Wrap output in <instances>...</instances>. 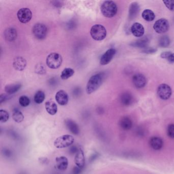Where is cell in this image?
Listing matches in <instances>:
<instances>
[{"instance_id":"cell-9","label":"cell","mask_w":174,"mask_h":174,"mask_svg":"<svg viewBox=\"0 0 174 174\" xmlns=\"http://www.w3.org/2000/svg\"><path fill=\"white\" fill-rule=\"evenodd\" d=\"M17 16L20 22L23 24H26L30 21L32 17V13L30 9L22 8L18 10L17 13Z\"/></svg>"},{"instance_id":"cell-26","label":"cell","mask_w":174,"mask_h":174,"mask_svg":"<svg viewBox=\"0 0 174 174\" xmlns=\"http://www.w3.org/2000/svg\"><path fill=\"white\" fill-rule=\"evenodd\" d=\"M142 17L147 22H152L155 18V15L152 10L146 9L142 13Z\"/></svg>"},{"instance_id":"cell-34","label":"cell","mask_w":174,"mask_h":174,"mask_svg":"<svg viewBox=\"0 0 174 174\" xmlns=\"http://www.w3.org/2000/svg\"><path fill=\"white\" fill-rule=\"evenodd\" d=\"M163 2L168 10L174 11V0H164L163 1Z\"/></svg>"},{"instance_id":"cell-27","label":"cell","mask_w":174,"mask_h":174,"mask_svg":"<svg viewBox=\"0 0 174 174\" xmlns=\"http://www.w3.org/2000/svg\"><path fill=\"white\" fill-rule=\"evenodd\" d=\"M12 119L16 123H21L24 119V116L22 112L18 109H15L12 112Z\"/></svg>"},{"instance_id":"cell-13","label":"cell","mask_w":174,"mask_h":174,"mask_svg":"<svg viewBox=\"0 0 174 174\" xmlns=\"http://www.w3.org/2000/svg\"><path fill=\"white\" fill-rule=\"evenodd\" d=\"M55 99L60 105H65L69 102L68 95L63 90H60L57 92L55 95Z\"/></svg>"},{"instance_id":"cell-21","label":"cell","mask_w":174,"mask_h":174,"mask_svg":"<svg viewBox=\"0 0 174 174\" xmlns=\"http://www.w3.org/2000/svg\"><path fill=\"white\" fill-rule=\"evenodd\" d=\"M45 107L47 112L51 116L56 114L58 111V107L56 104L52 101L46 102L45 104Z\"/></svg>"},{"instance_id":"cell-40","label":"cell","mask_w":174,"mask_h":174,"mask_svg":"<svg viewBox=\"0 0 174 174\" xmlns=\"http://www.w3.org/2000/svg\"><path fill=\"white\" fill-rule=\"evenodd\" d=\"M157 51L156 49L153 48H149V49H146L143 51L144 53H147V54H151V53H154Z\"/></svg>"},{"instance_id":"cell-30","label":"cell","mask_w":174,"mask_h":174,"mask_svg":"<svg viewBox=\"0 0 174 174\" xmlns=\"http://www.w3.org/2000/svg\"><path fill=\"white\" fill-rule=\"evenodd\" d=\"M170 45V39L166 35H164L160 37L159 40V45L160 47L166 48Z\"/></svg>"},{"instance_id":"cell-32","label":"cell","mask_w":174,"mask_h":174,"mask_svg":"<svg viewBox=\"0 0 174 174\" xmlns=\"http://www.w3.org/2000/svg\"><path fill=\"white\" fill-rule=\"evenodd\" d=\"M35 72L39 75H44L46 73V69L44 65L42 63H39L35 67Z\"/></svg>"},{"instance_id":"cell-18","label":"cell","mask_w":174,"mask_h":174,"mask_svg":"<svg viewBox=\"0 0 174 174\" xmlns=\"http://www.w3.org/2000/svg\"><path fill=\"white\" fill-rule=\"evenodd\" d=\"M69 165V161L65 156H59L56 158V166L57 168L60 170H67Z\"/></svg>"},{"instance_id":"cell-25","label":"cell","mask_w":174,"mask_h":174,"mask_svg":"<svg viewBox=\"0 0 174 174\" xmlns=\"http://www.w3.org/2000/svg\"><path fill=\"white\" fill-rule=\"evenodd\" d=\"M119 125L124 130H128L132 127V121L129 117H123L120 120Z\"/></svg>"},{"instance_id":"cell-16","label":"cell","mask_w":174,"mask_h":174,"mask_svg":"<svg viewBox=\"0 0 174 174\" xmlns=\"http://www.w3.org/2000/svg\"><path fill=\"white\" fill-rule=\"evenodd\" d=\"M75 163L76 166L79 167V168H82L85 164V156L83 150L81 149H79V150L76 154L75 156Z\"/></svg>"},{"instance_id":"cell-24","label":"cell","mask_w":174,"mask_h":174,"mask_svg":"<svg viewBox=\"0 0 174 174\" xmlns=\"http://www.w3.org/2000/svg\"><path fill=\"white\" fill-rule=\"evenodd\" d=\"M121 101L123 105L129 106L133 103V98L131 93L126 92L121 95Z\"/></svg>"},{"instance_id":"cell-11","label":"cell","mask_w":174,"mask_h":174,"mask_svg":"<svg viewBox=\"0 0 174 174\" xmlns=\"http://www.w3.org/2000/svg\"><path fill=\"white\" fill-rule=\"evenodd\" d=\"M116 53V49L114 48L108 49L107 51L105 52L103 55L102 56L100 59V64L102 65H107L110 62Z\"/></svg>"},{"instance_id":"cell-29","label":"cell","mask_w":174,"mask_h":174,"mask_svg":"<svg viewBox=\"0 0 174 174\" xmlns=\"http://www.w3.org/2000/svg\"><path fill=\"white\" fill-rule=\"evenodd\" d=\"M45 99V94L42 91H39L35 94L34 100L36 104L42 103Z\"/></svg>"},{"instance_id":"cell-17","label":"cell","mask_w":174,"mask_h":174,"mask_svg":"<svg viewBox=\"0 0 174 174\" xmlns=\"http://www.w3.org/2000/svg\"><path fill=\"white\" fill-rule=\"evenodd\" d=\"M4 38L6 41L11 42L15 41L17 38L18 32L15 29L10 27L5 30L4 31Z\"/></svg>"},{"instance_id":"cell-12","label":"cell","mask_w":174,"mask_h":174,"mask_svg":"<svg viewBox=\"0 0 174 174\" xmlns=\"http://www.w3.org/2000/svg\"><path fill=\"white\" fill-rule=\"evenodd\" d=\"M13 66L16 71H23L27 66L26 60L20 56L15 57L13 62Z\"/></svg>"},{"instance_id":"cell-33","label":"cell","mask_w":174,"mask_h":174,"mask_svg":"<svg viewBox=\"0 0 174 174\" xmlns=\"http://www.w3.org/2000/svg\"><path fill=\"white\" fill-rule=\"evenodd\" d=\"M9 119V114L8 112L5 110H0V121L1 123H5Z\"/></svg>"},{"instance_id":"cell-35","label":"cell","mask_w":174,"mask_h":174,"mask_svg":"<svg viewBox=\"0 0 174 174\" xmlns=\"http://www.w3.org/2000/svg\"><path fill=\"white\" fill-rule=\"evenodd\" d=\"M167 132L170 138H174V124H170L168 125Z\"/></svg>"},{"instance_id":"cell-22","label":"cell","mask_w":174,"mask_h":174,"mask_svg":"<svg viewBox=\"0 0 174 174\" xmlns=\"http://www.w3.org/2000/svg\"><path fill=\"white\" fill-rule=\"evenodd\" d=\"M149 39L147 37H142L137 41L132 43L130 45L132 47L143 48H146L149 44Z\"/></svg>"},{"instance_id":"cell-4","label":"cell","mask_w":174,"mask_h":174,"mask_svg":"<svg viewBox=\"0 0 174 174\" xmlns=\"http://www.w3.org/2000/svg\"><path fill=\"white\" fill-rule=\"evenodd\" d=\"M75 139L73 136L69 134L63 135L57 138L54 142V145L58 149L67 148L70 147L74 142Z\"/></svg>"},{"instance_id":"cell-7","label":"cell","mask_w":174,"mask_h":174,"mask_svg":"<svg viewBox=\"0 0 174 174\" xmlns=\"http://www.w3.org/2000/svg\"><path fill=\"white\" fill-rule=\"evenodd\" d=\"M153 28L157 33L163 34L168 31L170 29V24L166 19L160 18L154 23Z\"/></svg>"},{"instance_id":"cell-42","label":"cell","mask_w":174,"mask_h":174,"mask_svg":"<svg viewBox=\"0 0 174 174\" xmlns=\"http://www.w3.org/2000/svg\"><path fill=\"white\" fill-rule=\"evenodd\" d=\"M168 60L169 62H174V53H172V55H170Z\"/></svg>"},{"instance_id":"cell-19","label":"cell","mask_w":174,"mask_h":174,"mask_svg":"<svg viewBox=\"0 0 174 174\" xmlns=\"http://www.w3.org/2000/svg\"><path fill=\"white\" fill-rule=\"evenodd\" d=\"M149 144L153 149L157 151L161 150L163 145L162 139L156 136L151 138L149 141Z\"/></svg>"},{"instance_id":"cell-14","label":"cell","mask_w":174,"mask_h":174,"mask_svg":"<svg viewBox=\"0 0 174 174\" xmlns=\"http://www.w3.org/2000/svg\"><path fill=\"white\" fill-rule=\"evenodd\" d=\"M131 32L134 36L142 37L145 33V29L142 25L139 22H135L132 25Z\"/></svg>"},{"instance_id":"cell-3","label":"cell","mask_w":174,"mask_h":174,"mask_svg":"<svg viewBox=\"0 0 174 174\" xmlns=\"http://www.w3.org/2000/svg\"><path fill=\"white\" fill-rule=\"evenodd\" d=\"M90 33L94 40L101 41L105 39L107 35V31L103 26L96 24L92 26Z\"/></svg>"},{"instance_id":"cell-43","label":"cell","mask_w":174,"mask_h":174,"mask_svg":"<svg viewBox=\"0 0 174 174\" xmlns=\"http://www.w3.org/2000/svg\"><path fill=\"white\" fill-rule=\"evenodd\" d=\"M11 153L9 150H4V154L5 155H6L7 157H10L11 155Z\"/></svg>"},{"instance_id":"cell-44","label":"cell","mask_w":174,"mask_h":174,"mask_svg":"<svg viewBox=\"0 0 174 174\" xmlns=\"http://www.w3.org/2000/svg\"><path fill=\"white\" fill-rule=\"evenodd\" d=\"M53 4L54 5H55L56 7H60L62 5L61 2L59 1H53Z\"/></svg>"},{"instance_id":"cell-6","label":"cell","mask_w":174,"mask_h":174,"mask_svg":"<svg viewBox=\"0 0 174 174\" xmlns=\"http://www.w3.org/2000/svg\"><path fill=\"white\" fill-rule=\"evenodd\" d=\"M47 27L42 23H37L34 25L32 28L33 34L36 39H43L46 37Z\"/></svg>"},{"instance_id":"cell-10","label":"cell","mask_w":174,"mask_h":174,"mask_svg":"<svg viewBox=\"0 0 174 174\" xmlns=\"http://www.w3.org/2000/svg\"><path fill=\"white\" fill-rule=\"evenodd\" d=\"M134 85L138 88H142L146 86L147 84V79L143 74H136L134 75L132 79Z\"/></svg>"},{"instance_id":"cell-36","label":"cell","mask_w":174,"mask_h":174,"mask_svg":"<svg viewBox=\"0 0 174 174\" xmlns=\"http://www.w3.org/2000/svg\"><path fill=\"white\" fill-rule=\"evenodd\" d=\"M10 95H6V94H2L1 96H0V102L1 103H2L3 102L5 101L6 100L9 99V98H11L10 96H9Z\"/></svg>"},{"instance_id":"cell-41","label":"cell","mask_w":174,"mask_h":174,"mask_svg":"<svg viewBox=\"0 0 174 174\" xmlns=\"http://www.w3.org/2000/svg\"><path fill=\"white\" fill-rule=\"evenodd\" d=\"M81 168H79L78 166H75L73 169L72 174H79L81 172Z\"/></svg>"},{"instance_id":"cell-2","label":"cell","mask_w":174,"mask_h":174,"mask_svg":"<svg viewBox=\"0 0 174 174\" xmlns=\"http://www.w3.org/2000/svg\"><path fill=\"white\" fill-rule=\"evenodd\" d=\"M103 77L101 74L93 75L87 82L86 91L88 94H91L99 88L103 82Z\"/></svg>"},{"instance_id":"cell-8","label":"cell","mask_w":174,"mask_h":174,"mask_svg":"<svg viewBox=\"0 0 174 174\" xmlns=\"http://www.w3.org/2000/svg\"><path fill=\"white\" fill-rule=\"evenodd\" d=\"M172 94V90L169 85L161 84L157 88V95L161 99L167 100L170 98Z\"/></svg>"},{"instance_id":"cell-38","label":"cell","mask_w":174,"mask_h":174,"mask_svg":"<svg viewBox=\"0 0 174 174\" xmlns=\"http://www.w3.org/2000/svg\"><path fill=\"white\" fill-rule=\"evenodd\" d=\"M78 150H79V149H78L76 146H72V147H71V148H69V152L71 154H76L77 153Z\"/></svg>"},{"instance_id":"cell-28","label":"cell","mask_w":174,"mask_h":174,"mask_svg":"<svg viewBox=\"0 0 174 174\" xmlns=\"http://www.w3.org/2000/svg\"><path fill=\"white\" fill-rule=\"evenodd\" d=\"M75 73V71L72 68H65L61 74L60 78L62 80H67L72 77Z\"/></svg>"},{"instance_id":"cell-1","label":"cell","mask_w":174,"mask_h":174,"mask_svg":"<svg viewBox=\"0 0 174 174\" xmlns=\"http://www.w3.org/2000/svg\"><path fill=\"white\" fill-rule=\"evenodd\" d=\"M101 11L102 13L105 17L112 18L117 13V5L114 1H106L102 4Z\"/></svg>"},{"instance_id":"cell-39","label":"cell","mask_w":174,"mask_h":174,"mask_svg":"<svg viewBox=\"0 0 174 174\" xmlns=\"http://www.w3.org/2000/svg\"><path fill=\"white\" fill-rule=\"evenodd\" d=\"M39 161L41 163L43 164H47L49 163V160L46 157H41L39 158Z\"/></svg>"},{"instance_id":"cell-15","label":"cell","mask_w":174,"mask_h":174,"mask_svg":"<svg viewBox=\"0 0 174 174\" xmlns=\"http://www.w3.org/2000/svg\"><path fill=\"white\" fill-rule=\"evenodd\" d=\"M65 123L67 129L69 130L71 133L75 135L79 134L80 132L79 126L75 121H74L72 119H67L65 120Z\"/></svg>"},{"instance_id":"cell-5","label":"cell","mask_w":174,"mask_h":174,"mask_svg":"<svg viewBox=\"0 0 174 174\" xmlns=\"http://www.w3.org/2000/svg\"><path fill=\"white\" fill-rule=\"evenodd\" d=\"M62 62V56L57 53H51L48 56L46 59L47 65L50 69H58L60 67Z\"/></svg>"},{"instance_id":"cell-20","label":"cell","mask_w":174,"mask_h":174,"mask_svg":"<svg viewBox=\"0 0 174 174\" xmlns=\"http://www.w3.org/2000/svg\"><path fill=\"white\" fill-rule=\"evenodd\" d=\"M140 11V6L138 3L134 2L130 6L129 9V18L130 20H133L138 15Z\"/></svg>"},{"instance_id":"cell-31","label":"cell","mask_w":174,"mask_h":174,"mask_svg":"<svg viewBox=\"0 0 174 174\" xmlns=\"http://www.w3.org/2000/svg\"><path fill=\"white\" fill-rule=\"evenodd\" d=\"M19 103L22 107H26L29 105L30 100L26 95H22L19 98Z\"/></svg>"},{"instance_id":"cell-23","label":"cell","mask_w":174,"mask_h":174,"mask_svg":"<svg viewBox=\"0 0 174 174\" xmlns=\"http://www.w3.org/2000/svg\"><path fill=\"white\" fill-rule=\"evenodd\" d=\"M21 87L22 84L20 83L10 84L6 85L5 87V91L8 95H11L18 91Z\"/></svg>"},{"instance_id":"cell-37","label":"cell","mask_w":174,"mask_h":174,"mask_svg":"<svg viewBox=\"0 0 174 174\" xmlns=\"http://www.w3.org/2000/svg\"><path fill=\"white\" fill-rule=\"evenodd\" d=\"M172 53H171L170 52H162L161 55H160V57H161L163 59H168V58L170 57V55H172Z\"/></svg>"}]
</instances>
